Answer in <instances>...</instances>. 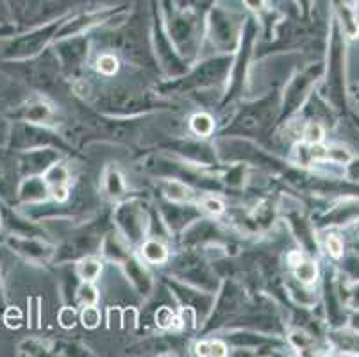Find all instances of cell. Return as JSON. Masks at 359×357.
<instances>
[{
  "label": "cell",
  "mask_w": 359,
  "mask_h": 357,
  "mask_svg": "<svg viewBox=\"0 0 359 357\" xmlns=\"http://www.w3.org/2000/svg\"><path fill=\"white\" fill-rule=\"evenodd\" d=\"M297 277H299L300 281H304V283H311V281H315L316 277L315 264L313 263L300 264V267L297 268Z\"/></svg>",
  "instance_id": "2"
},
{
  "label": "cell",
  "mask_w": 359,
  "mask_h": 357,
  "mask_svg": "<svg viewBox=\"0 0 359 357\" xmlns=\"http://www.w3.org/2000/svg\"><path fill=\"white\" fill-rule=\"evenodd\" d=\"M245 4L252 9H259V8H263V0H245Z\"/></svg>",
  "instance_id": "11"
},
{
  "label": "cell",
  "mask_w": 359,
  "mask_h": 357,
  "mask_svg": "<svg viewBox=\"0 0 359 357\" xmlns=\"http://www.w3.org/2000/svg\"><path fill=\"white\" fill-rule=\"evenodd\" d=\"M358 11H359V2H358Z\"/></svg>",
  "instance_id": "13"
},
{
  "label": "cell",
  "mask_w": 359,
  "mask_h": 357,
  "mask_svg": "<svg viewBox=\"0 0 359 357\" xmlns=\"http://www.w3.org/2000/svg\"><path fill=\"white\" fill-rule=\"evenodd\" d=\"M327 247H329V250H331V254L334 255V257L341 255V241H339L336 236H331V238H329Z\"/></svg>",
  "instance_id": "10"
},
{
  "label": "cell",
  "mask_w": 359,
  "mask_h": 357,
  "mask_svg": "<svg viewBox=\"0 0 359 357\" xmlns=\"http://www.w3.org/2000/svg\"><path fill=\"white\" fill-rule=\"evenodd\" d=\"M213 127L211 123V118H208L205 114H198V116L194 118V129L201 134H208Z\"/></svg>",
  "instance_id": "5"
},
{
  "label": "cell",
  "mask_w": 359,
  "mask_h": 357,
  "mask_svg": "<svg viewBox=\"0 0 359 357\" xmlns=\"http://www.w3.org/2000/svg\"><path fill=\"white\" fill-rule=\"evenodd\" d=\"M100 70L106 72V74H111V72L116 70V61L111 55H106V58L100 59Z\"/></svg>",
  "instance_id": "9"
},
{
  "label": "cell",
  "mask_w": 359,
  "mask_h": 357,
  "mask_svg": "<svg viewBox=\"0 0 359 357\" xmlns=\"http://www.w3.org/2000/svg\"><path fill=\"white\" fill-rule=\"evenodd\" d=\"M81 270H83L84 279L91 281V279H95L97 274L100 271V264L97 263V261H84L83 267H81Z\"/></svg>",
  "instance_id": "6"
},
{
  "label": "cell",
  "mask_w": 359,
  "mask_h": 357,
  "mask_svg": "<svg viewBox=\"0 0 359 357\" xmlns=\"http://www.w3.org/2000/svg\"><path fill=\"white\" fill-rule=\"evenodd\" d=\"M145 255L150 261H163L165 260V248L158 243H147L145 247Z\"/></svg>",
  "instance_id": "4"
},
{
  "label": "cell",
  "mask_w": 359,
  "mask_h": 357,
  "mask_svg": "<svg viewBox=\"0 0 359 357\" xmlns=\"http://www.w3.org/2000/svg\"><path fill=\"white\" fill-rule=\"evenodd\" d=\"M208 206H210V209H211V211H215V213H220V211H222V206H220V202L210 201V202H208Z\"/></svg>",
  "instance_id": "12"
},
{
  "label": "cell",
  "mask_w": 359,
  "mask_h": 357,
  "mask_svg": "<svg viewBox=\"0 0 359 357\" xmlns=\"http://www.w3.org/2000/svg\"><path fill=\"white\" fill-rule=\"evenodd\" d=\"M322 137H324V130H322V127H320L318 123H311V126L306 129V140H308L309 143H320L322 142Z\"/></svg>",
  "instance_id": "7"
},
{
  "label": "cell",
  "mask_w": 359,
  "mask_h": 357,
  "mask_svg": "<svg viewBox=\"0 0 359 357\" xmlns=\"http://www.w3.org/2000/svg\"><path fill=\"white\" fill-rule=\"evenodd\" d=\"M83 320L86 327H95L99 323V313L93 307H86V311L83 314Z\"/></svg>",
  "instance_id": "8"
},
{
  "label": "cell",
  "mask_w": 359,
  "mask_h": 357,
  "mask_svg": "<svg viewBox=\"0 0 359 357\" xmlns=\"http://www.w3.org/2000/svg\"><path fill=\"white\" fill-rule=\"evenodd\" d=\"M197 349H198V353H202V356H215V353L224 356L225 353V346L220 345V343H202V345H198Z\"/></svg>",
  "instance_id": "3"
},
{
  "label": "cell",
  "mask_w": 359,
  "mask_h": 357,
  "mask_svg": "<svg viewBox=\"0 0 359 357\" xmlns=\"http://www.w3.org/2000/svg\"><path fill=\"white\" fill-rule=\"evenodd\" d=\"M338 15H339V20H341V25H344V31L347 32L351 38L358 36V32H359L358 15H355V13L352 11L347 4L338 6Z\"/></svg>",
  "instance_id": "1"
}]
</instances>
